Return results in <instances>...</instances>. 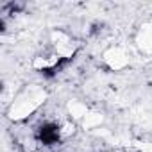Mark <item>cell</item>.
Segmentation results:
<instances>
[{
  "label": "cell",
  "instance_id": "obj_1",
  "mask_svg": "<svg viewBox=\"0 0 152 152\" xmlns=\"http://www.w3.org/2000/svg\"><path fill=\"white\" fill-rule=\"evenodd\" d=\"M39 138H41V141L47 143V145L56 143L57 138H59V131H57L56 125H50V124H48V125H43L41 131H39Z\"/></svg>",
  "mask_w": 152,
  "mask_h": 152
}]
</instances>
